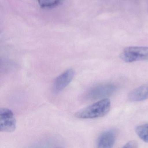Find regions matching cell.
<instances>
[{
    "mask_svg": "<svg viewBox=\"0 0 148 148\" xmlns=\"http://www.w3.org/2000/svg\"><path fill=\"white\" fill-rule=\"evenodd\" d=\"M110 108V100L108 98L103 99L80 110L76 113L75 116L81 119L97 118L105 116Z\"/></svg>",
    "mask_w": 148,
    "mask_h": 148,
    "instance_id": "cell-1",
    "label": "cell"
},
{
    "mask_svg": "<svg viewBox=\"0 0 148 148\" xmlns=\"http://www.w3.org/2000/svg\"><path fill=\"white\" fill-rule=\"evenodd\" d=\"M120 58L126 63L148 61V47L131 46L125 47L120 55Z\"/></svg>",
    "mask_w": 148,
    "mask_h": 148,
    "instance_id": "cell-2",
    "label": "cell"
},
{
    "mask_svg": "<svg viewBox=\"0 0 148 148\" xmlns=\"http://www.w3.org/2000/svg\"><path fill=\"white\" fill-rule=\"evenodd\" d=\"M16 128V120L14 113L10 109L1 108L0 110V131L12 132Z\"/></svg>",
    "mask_w": 148,
    "mask_h": 148,
    "instance_id": "cell-3",
    "label": "cell"
},
{
    "mask_svg": "<svg viewBox=\"0 0 148 148\" xmlns=\"http://www.w3.org/2000/svg\"><path fill=\"white\" fill-rule=\"evenodd\" d=\"M116 87L111 84H103L92 88L87 94V98L91 100L103 99L112 95L116 91Z\"/></svg>",
    "mask_w": 148,
    "mask_h": 148,
    "instance_id": "cell-4",
    "label": "cell"
},
{
    "mask_svg": "<svg viewBox=\"0 0 148 148\" xmlns=\"http://www.w3.org/2000/svg\"><path fill=\"white\" fill-rule=\"evenodd\" d=\"M75 76V71L72 69H67L58 76L53 83V90L55 94L62 92L70 83Z\"/></svg>",
    "mask_w": 148,
    "mask_h": 148,
    "instance_id": "cell-5",
    "label": "cell"
},
{
    "mask_svg": "<svg viewBox=\"0 0 148 148\" xmlns=\"http://www.w3.org/2000/svg\"><path fill=\"white\" fill-rule=\"evenodd\" d=\"M116 133L114 130L103 132L98 138L97 145L98 148H112L116 143Z\"/></svg>",
    "mask_w": 148,
    "mask_h": 148,
    "instance_id": "cell-6",
    "label": "cell"
},
{
    "mask_svg": "<svg viewBox=\"0 0 148 148\" xmlns=\"http://www.w3.org/2000/svg\"><path fill=\"white\" fill-rule=\"evenodd\" d=\"M130 101L141 102L148 99V84L141 86L132 91L128 96Z\"/></svg>",
    "mask_w": 148,
    "mask_h": 148,
    "instance_id": "cell-7",
    "label": "cell"
},
{
    "mask_svg": "<svg viewBox=\"0 0 148 148\" xmlns=\"http://www.w3.org/2000/svg\"><path fill=\"white\" fill-rule=\"evenodd\" d=\"M135 131L140 139L145 143H148V123L138 125L135 129Z\"/></svg>",
    "mask_w": 148,
    "mask_h": 148,
    "instance_id": "cell-8",
    "label": "cell"
},
{
    "mask_svg": "<svg viewBox=\"0 0 148 148\" xmlns=\"http://www.w3.org/2000/svg\"><path fill=\"white\" fill-rule=\"evenodd\" d=\"M63 0H37L40 7L49 9L55 7L61 3Z\"/></svg>",
    "mask_w": 148,
    "mask_h": 148,
    "instance_id": "cell-9",
    "label": "cell"
},
{
    "mask_svg": "<svg viewBox=\"0 0 148 148\" xmlns=\"http://www.w3.org/2000/svg\"><path fill=\"white\" fill-rule=\"evenodd\" d=\"M123 148H138V144L137 142L135 141H130L126 143L124 146Z\"/></svg>",
    "mask_w": 148,
    "mask_h": 148,
    "instance_id": "cell-10",
    "label": "cell"
}]
</instances>
